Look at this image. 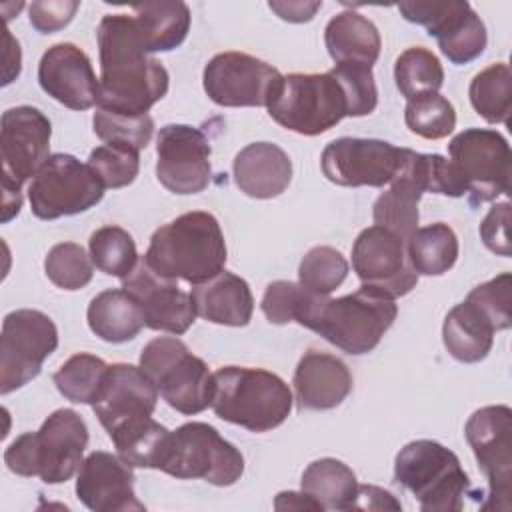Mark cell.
<instances>
[{
	"label": "cell",
	"mask_w": 512,
	"mask_h": 512,
	"mask_svg": "<svg viewBox=\"0 0 512 512\" xmlns=\"http://www.w3.org/2000/svg\"><path fill=\"white\" fill-rule=\"evenodd\" d=\"M100 52L98 108L142 116L166 96L168 70L140 44L130 14H106L96 30Z\"/></svg>",
	"instance_id": "obj_1"
},
{
	"label": "cell",
	"mask_w": 512,
	"mask_h": 512,
	"mask_svg": "<svg viewBox=\"0 0 512 512\" xmlns=\"http://www.w3.org/2000/svg\"><path fill=\"white\" fill-rule=\"evenodd\" d=\"M398 314L396 300L360 286L356 292L328 298L310 292L296 322L322 336L346 354L360 356L372 352Z\"/></svg>",
	"instance_id": "obj_2"
},
{
	"label": "cell",
	"mask_w": 512,
	"mask_h": 512,
	"mask_svg": "<svg viewBox=\"0 0 512 512\" xmlns=\"http://www.w3.org/2000/svg\"><path fill=\"white\" fill-rule=\"evenodd\" d=\"M226 254L218 220L210 212L192 210L152 234L144 260L160 276L200 284L224 270Z\"/></svg>",
	"instance_id": "obj_3"
},
{
	"label": "cell",
	"mask_w": 512,
	"mask_h": 512,
	"mask_svg": "<svg viewBox=\"0 0 512 512\" xmlns=\"http://www.w3.org/2000/svg\"><path fill=\"white\" fill-rule=\"evenodd\" d=\"M88 426L72 408L54 410L36 432L20 434L4 452V462L18 476H40L46 484L70 480L84 462Z\"/></svg>",
	"instance_id": "obj_4"
},
{
	"label": "cell",
	"mask_w": 512,
	"mask_h": 512,
	"mask_svg": "<svg viewBox=\"0 0 512 512\" xmlns=\"http://www.w3.org/2000/svg\"><path fill=\"white\" fill-rule=\"evenodd\" d=\"M212 410L218 418L250 432L278 428L292 410V392L274 372L248 366H224L214 374Z\"/></svg>",
	"instance_id": "obj_5"
},
{
	"label": "cell",
	"mask_w": 512,
	"mask_h": 512,
	"mask_svg": "<svg viewBox=\"0 0 512 512\" xmlns=\"http://www.w3.org/2000/svg\"><path fill=\"white\" fill-rule=\"evenodd\" d=\"M394 480L412 492L424 512H460L474 496L458 456L436 440H412L394 460Z\"/></svg>",
	"instance_id": "obj_6"
},
{
	"label": "cell",
	"mask_w": 512,
	"mask_h": 512,
	"mask_svg": "<svg viewBox=\"0 0 512 512\" xmlns=\"http://www.w3.org/2000/svg\"><path fill=\"white\" fill-rule=\"evenodd\" d=\"M266 108L282 128L304 136H318L348 116L346 94L330 70L280 76Z\"/></svg>",
	"instance_id": "obj_7"
},
{
	"label": "cell",
	"mask_w": 512,
	"mask_h": 512,
	"mask_svg": "<svg viewBox=\"0 0 512 512\" xmlns=\"http://www.w3.org/2000/svg\"><path fill=\"white\" fill-rule=\"evenodd\" d=\"M50 136V120L34 106H16L2 114V222H10L20 212L22 184L50 158Z\"/></svg>",
	"instance_id": "obj_8"
},
{
	"label": "cell",
	"mask_w": 512,
	"mask_h": 512,
	"mask_svg": "<svg viewBox=\"0 0 512 512\" xmlns=\"http://www.w3.org/2000/svg\"><path fill=\"white\" fill-rule=\"evenodd\" d=\"M140 368L176 412L192 416L210 406L214 376L208 364L194 356L180 338L160 336L150 340L142 348Z\"/></svg>",
	"instance_id": "obj_9"
},
{
	"label": "cell",
	"mask_w": 512,
	"mask_h": 512,
	"mask_svg": "<svg viewBox=\"0 0 512 512\" xmlns=\"http://www.w3.org/2000/svg\"><path fill=\"white\" fill-rule=\"evenodd\" d=\"M162 472L182 480H206L232 486L244 474V456L206 422H186L168 436L160 462Z\"/></svg>",
	"instance_id": "obj_10"
},
{
	"label": "cell",
	"mask_w": 512,
	"mask_h": 512,
	"mask_svg": "<svg viewBox=\"0 0 512 512\" xmlns=\"http://www.w3.org/2000/svg\"><path fill=\"white\" fill-rule=\"evenodd\" d=\"M470 206L490 202L510 190V144L492 128H466L448 144Z\"/></svg>",
	"instance_id": "obj_11"
},
{
	"label": "cell",
	"mask_w": 512,
	"mask_h": 512,
	"mask_svg": "<svg viewBox=\"0 0 512 512\" xmlns=\"http://www.w3.org/2000/svg\"><path fill=\"white\" fill-rule=\"evenodd\" d=\"M104 184L72 154H50L28 186L30 210L40 220L74 216L96 206Z\"/></svg>",
	"instance_id": "obj_12"
},
{
	"label": "cell",
	"mask_w": 512,
	"mask_h": 512,
	"mask_svg": "<svg viewBox=\"0 0 512 512\" xmlns=\"http://www.w3.org/2000/svg\"><path fill=\"white\" fill-rule=\"evenodd\" d=\"M56 348L58 328L48 314L30 308L6 314L0 334V392L10 394L34 380Z\"/></svg>",
	"instance_id": "obj_13"
},
{
	"label": "cell",
	"mask_w": 512,
	"mask_h": 512,
	"mask_svg": "<svg viewBox=\"0 0 512 512\" xmlns=\"http://www.w3.org/2000/svg\"><path fill=\"white\" fill-rule=\"evenodd\" d=\"M478 468L488 480L482 510H510L512 506V410L504 404L476 410L464 428Z\"/></svg>",
	"instance_id": "obj_14"
},
{
	"label": "cell",
	"mask_w": 512,
	"mask_h": 512,
	"mask_svg": "<svg viewBox=\"0 0 512 512\" xmlns=\"http://www.w3.org/2000/svg\"><path fill=\"white\" fill-rule=\"evenodd\" d=\"M398 10L404 20L424 26L452 64L476 60L488 44L486 26L466 0L400 2Z\"/></svg>",
	"instance_id": "obj_15"
},
{
	"label": "cell",
	"mask_w": 512,
	"mask_h": 512,
	"mask_svg": "<svg viewBox=\"0 0 512 512\" xmlns=\"http://www.w3.org/2000/svg\"><path fill=\"white\" fill-rule=\"evenodd\" d=\"M406 148L378 138L342 136L326 144L320 156L322 174L338 186L380 188L390 184L404 162Z\"/></svg>",
	"instance_id": "obj_16"
},
{
	"label": "cell",
	"mask_w": 512,
	"mask_h": 512,
	"mask_svg": "<svg viewBox=\"0 0 512 512\" xmlns=\"http://www.w3.org/2000/svg\"><path fill=\"white\" fill-rule=\"evenodd\" d=\"M352 268L364 286L394 300L408 294L418 282L408 260L406 240L378 224L364 228L354 240Z\"/></svg>",
	"instance_id": "obj_17"
},
{
	"label": "cell",
	"mask_w": 512,
	"mask_h": 512,
	"mask_svg": "<svg viewBox=\"0 0 512 512\" xmlns=\"http://www.w3.org/2000/svg\"><path fill=\"white\" fill-rule=\"evenodd\" d=\"M210 142L188 124H166L156 138V178L172 194H198L212 178Z\"/></svg>",
	"instance_id": "obj_18"
},
{
	"label": "cell",
	"mask_w": 512,
	"mask_h": 512,
	"mask_svg": "<svg viewBox=\"0 0 512 512\" xmlns=\"http://www.w3.org/2000/svg\"><path fill=\"white\" fill-rule=\"evenodd\" d=\"M280 76L278 68L246 52H220L204 66L202 84L218 106H266Z\"/></svg>",
	"instance_id": "obj_19"
},
{
	"label": "cell",
	"mask_w": 512,
	"mask_h": 512,
	"mask_svg": "<svg viewBox=\"0 0 512 512\" xmlns=\"http://www.w3.org/2000/svg\"><path fill=\"white\" fill-rule=\"evenodd\" d=\"M122 288L138 300L144 324L152 330L180 336L198 316L192 296L180 290L176 280L154 272L144 256L138 258L134 270L122 278Z\"/></svg>",
	"instance_id": "obj_20"
},
{
	"label": "cell",
	"mask_w": 512,
	"mask_h": 512,
	"mask_svg": "<svg viewBox=\"0 0 512 512\" xmlns=\"http://www.w3.org/2000/svg\"><path fill=\"white\" fill-rule=\"evenodd\" d=\"M40 88L70 110H88L98 104L100 78L84 50L72 42L50 46L38 64Z\"/></svg>",
	"instance_id": "obj_21"
},
{
	"label": "cell",
	"mask_w": 512,
	"mask_h": 512,
	"mask_svg": "<svg viewBox=\"0 0 512 512\" xmlns=\"http://www.w3.org/2000/svg\"><path fill=\"white\" fill-rule=\"evenodd\" d=\"M76 496L94 512L146 510L134 492L132 466L104 450H96L84 458L76 478Z\"/></svg>",
	"instance_id": "obj_22"
},
{
	"label": "cell",
	"mask_w": 512,
	"mask_h": 512,
	"mask_svg": "<svg viewBox=\"0 0 512 512\" xmlns=\"http://www.w3.org/2000/svg\"><path fill=\"white\" fill-rule=\"evenodd\" d=\"M158 388L140 366L110 364L102 392L92 406L106 432L144 416H152Z\"/></svg>",
	"instance_id": "obj_23"
},
{
	"label": "cell",
	"mask_w": 512,
	"mask_h": 512,
	"mask_svg": "<svg viewBox=\"0 0 512 512\" xmlns=\"http://www.w3.org/2000/svg\"><path fill=\"white\" fill-rule=\"evenodd\" d=\"M294 390L300 410H330L350 394L352 374L340 358L308 350L294 370Z\"/></svg>",
	"instance_id": "obj_24"
},
{
	"label": "cell",
	"mask_w": 512,
	"mask_h": 512,
	"mask_svg": "<svg viewBox=\"0 0 512 512\" xmlns=\"http://www.w3.org/2000/svg\"><path fill=\"white\" fill-rule=\"evenodd\" d=\"M232 172L240 192L256 200H268L288 188L292 160L278 144L252 142L234 156Z\"/></svg>",
	"instance_id": "obj_25"
},
{
	"label": "cell",
	"mask_w": 512,
	"mask_h": 512,
	"mask_svg": "<svg viewBox=\"0 0 512 512\" xmlns=\"http://www.w3.org/2000/svg\"><path fill=\"white\" fill-rule=\"evenodd\" d=\"M196 314L222 326H246L254 312V298L248 282L228 270L218 272L206 282L192 284Z\"/></svg>",
	"instance_id": "obj_26"
},
{
	"label": "cell",
	"mask_w": 512,
	"mask_h": 512,
	"mask_svg": "<svg viewBox=\"0 0 512 512\" xmlns=\"http://www.w3.org/2000/svg\"><path fill=\"white\" fill-rule=\"evenodd\" d=\"M138 40L148 54L178 48L190 30V8L180 0L132 4Z\"/></svg>",
	"instance_id": "obj_27"
},
{
	"label": "cell",
	"mask_w": 512,
	"mask_h": 512,
	"mask_svg": "<svg viewBox=\"0 0 512 512\" xmlns=\"http://www.w3.org/2000/svg\"><path fill=\"white\" fill-rule=\"evenodd\" d=\"M324 44L336 64H360L370 68L382 48L380 32L374 22L354 10H344L330 18L324 28Z\"/></svg>",
	"instance_id": "obj_28"
},
{
	"label": "cell",
	"mask_w": 512,
	"mask_h": 512,
	"mask_svg": "<svg viewBox=\"0 0 512 512\" xmlns=\"http://www.w3.org/2000/svg\"><path fill=\"white\" fill-rule=\"evenodd\" d=\"M494 332L496 326L492 320L466 298L446 314L442 342L452 358L464 364H474L484 360L492 350Z\"/></svg>",
	"instance_id": "obj_29"
},
{
	"label": "cell",
	"mask_w": 512,
	"mask_h": 512,
	"mask_svg": "<svg viewBox=\"0 0 512 512\" xmlns=\"http://www.w3.org/2000/svg\"><path fill=\"white\" fill-rule=\"evenodd\" d=\"M88 326L104 342L120 344L138 336L146 326L138 300L124 288H110L88 304Z\"/></svg>",
	"instance_id": "obj_30"
},
{
	"label": "cell",
	"mask_w": 512,
	"mask_h": 512,
	"mask_svg": "<svg viewBox=\"0 0 512 512\" xmlns=\"http://www.w3.org/2000/svg\"><path fill=\"white\" fill-rule=\"evenodd\" d=\"M406 154L398 174L390 182V188L384 194H380L372 206L374 222L400 234L404 240H408L410 234L418 228V202L424 194L406 168Z\"/></svg>",
	"instance_id": "obj_31"
},
{
	"label": "cell",
	"mask_w": 512,
	"mask_h": 512,
	"mask_svg": "<svg viewBox=\"0 0 512 512\" xmlns=\"http://www.w3.org/2000/svg\"><path fill=\"white\" fill-rule=\"evenodd\" d=\"M302 492L314 498L322 510H352L358 480L350 466L336 458H320L308 464L300 480Z\"/></svg>",
	"instance_id": "obj_32"
},
{
	"label": "cell",
	"mask_w": 512,
	"mask_h": 512,
	"mask_svg": "<svg viewBox=\"0 0 512 512\" xmlns=\"http://www.w3.org/2000/svg\"><path fill=\"white\" fill-rule=\"evenodd\" d=\"M118 456L132 468H160L170 430L152 416L130 420L108 432Z\"/></svg>",
	"instance_id": "obj_33"
},
{
	"label": "cell",
	"mask_w": 512,
	"mask_h": 512,
	"mask_svg": "<svg viewBox=\"0 0 512 512\" xmlns=\"http://www.w3.org/2000/svg\"><path fill=\"white\" fill-rule=\"evenodd\" d=\"M406 252L416 274L440 276L458 260V238L448 224L434 222L410 234Z\"/></svg>",
	"instance_id": "obj_34"
},
{
	"label": "cell",
	"mask_w": 512,
	"mask_h": 512,
	"mask_svg": "<svg viewBox=\"0 0 512 512\" xmlns=\"http://www.w3.org/2000/svg\"><path fill=\"white\" fill-rule=\"evenodd\" d=\"M472 108L490 124H506L512 110V74L506 62L480 70L468 88Z\"/></svg>",
	"instance_id": "obj_35"
},
{
	"label": "cell",
	"mask_w": 512,
	"mask_h": 512,
	"mask_svg": "<svg viewBox=\"0 0 512 512\" xmlns=\"http://www.w3.org/2000/svg\"><path fill=\"white\" fill-rule=\"evenodd\" d=\"M108 368L110 364H106L102 358L80 352L70 356L52 376V380L66 400L94 406L102 392Z\"/></svg>",
	"instance_id": "obj_36"
},
{
	"label": "cell",
	"mask_w": 512,
	"mask_h": 512,
	"mask_svg": "<svg viewBox=\"0 0 512 512\" xmlns=\"http://www.w3.org/2000/svg\"><path fill=\"white\" fill-rule=\"evenodd\" d=\"M394 80L400 94L412 100L422 94L438 92L444 84V68L432 50L412 46L396 58Z\"/></svg>",
	"instance_id": "obj_37"
},
{
	"label": "cell",
	"mask_w": 512,
	"mask_h": 512,
	"mask_svg": "<svg viewBox=\"0 0 512 512\" xmlns=\"http://www.w3.org/2000/svg\"><path fill=\"white\" fill-rule=\"evenodd\" d=\"M88 250L100 272L120 280L126 278L138 262L136 242L128 230L120 226H102L94 230L88 240Z\"/></svg>",
	"instance_id": "obj_38"
},
{
	"label": "cell",
	"mask_w": 512,
	"mask_h": 512,
	"mask_svg": "<svg viewBox=\"0 0 512 512\" xmlns=\"http://www.w3.org/2000/svg\"><path fill=\"white\" fill-rule=\"evenodd\" d=\"M404 122L412 134L426 140H440L456 128V110L446 96L430 92L408 100Z\"/></svg>",
	"instance_id": "obj_39"
},
{
	"label": "cell",
	"mask_w": 512,
	"mask_h": 512,
	"mask_svg": "<svg viewBox=\"0 0 512 512\" xmlns=\"http://www.w3.org/2000/svg\"><path fill=\"white\" fill-rule=\"evenodd\" d=\"M346 276L348 262L342 252L332 246L310 248L298 268V284L316 296H328L346 280Z\"/></svg>",
	"instance_id": "obj_40"
},
{
	"label": "cell",
	"mask_w": 512,
	"mask_h": 512,
	"mask_svg": "<svg viewBox=\"0 0 512 512\" xmlns=\"http://www.w3.org/2000/svg\"><path fill=\"white\" fill-rule=\"evenodd\" d=\"M48 280L62 290L84 288L94 274V262L76 242H60L52 246L44 260Z\"/></svg>",
	"instance_id": "obj_41"
},
{
	"label": "cell",
	"mask_w": 512,
	"mask_h": 512,
	"mask_svg": "<svg viewBox=\"0 0 512 512\" xmlns=\"http://www.w3.org/2000/svg\"><path fill=\"white\" fill-rule=\"evenodd\" d=\"M94 134L104 144H122L136 150H144L154 132V120L150 114L126 116L98 108L92 118Z\"/></svg>",
	"instance_id": "obj_42"
},
{
	"label": "cell",
	"mask_w": 512,
	"mask_h": 512,
	"mask_svg": "<svg viewBox=\"0 0 512 512\" xmlns=\"http://www.w3.org/2000/svg\"><path fill=\"white\" fill-rule=\"evenodd\" d=\"M86 164L104 188H124L138 176L140 150L122 144H102L90 152Z\"/></svg>",
	"instance_id": "obj_43"
},
{
	"label": "cell",
	"mask_w": 512,
	"mask_h": 512,
	"mask_svg": "<svg viewBox=\"0 0 512 512\" xmlns=\"http://www.w3.org/2000/svg\"><path fill=\"white\" fill-rule=\"evenodd\" d=\"M330 72L336 76L346 94L348 116L358 118L374 112L378 104V90L370 66L336 64Z\"/></svg>",
	"instance_id": "obj_44"
},
{
	"label": "cell",
	"mask_w": 512,
	"mask_h": 512,
	"mask_svg": "<svg viewBox=\"0 0 512 512\" xmlns=\"http://www.w3.org/2000/svg\"><path fill=\"white\" fill-rule=\"evenodd\" d=\"M512 276L502 272L496 278L476 286L466 296L472 300L496 326V330H508L512 326Z\"/></svg>",
	"instance_id": "obj_45"
},
{
	"label": "cell",
	"mask_w": 512,
	"mask_h": 512,
	"mask_svg": "<svg viewBox=\"0 0 512 512\" xmlns=\"http://www.w3.org/2000/svg\"><path fill=\"white\" fill-rule=\"evenodd\" d=\"M308 296L310 292L300 284L290 280H276L266 286L260 308L272 324H288L296 322Z\"/></svg>",
	"instance_id": "obj_46"
},
{
	"label": "cell",
	"mask_w": 512,
	"mask_h": 512,
	"mask_svg": "<svg viewBox=\"0 0 512 512\" xmlns=\"http://www.w3.org/2000/svg\"><path fill=\"white\" fill-rule=\"evenodd\" d=\"M80 8L78 2L60 0V2H32L28 8V18L32 28H36L40 34H52L56 30H62L70 24L76 10Z\"/></svg>",
	"instance_id": "obj_47"
},
{
	"label": "cell",
	"mask_w": 512,
	"mask_h": 512,
	"mask_svg": "<svg viewBox=\"0 0 512 512\" xmlns=\"http://www.w3.org/2000/svg\"><path fill=\"white\" fill-rule=\"evenodd\" d=\"M508 224H510V204L500 202L488 210L480 224V238L484 246L500 256H510V240H508Z\"/></svg>",
	"instance_id": "obj_48"
},
{
	"label": "cell",
	"mask_w": 512,
	"mask_h": 512,
	"mask_svg": "<svg viewBox=\"0 0 512 512\" xmlns=\"http://www.w3.org/2000/svg\"><path fill=\"white\" fill-rule=\"evenodd\" d=\"M402 504L384 488L358 484L356 500L352 510H400Z\"/></svg>",
	"instance_id": "obj_49"
},
{
	"label": "cell",
	"mask_w": 512,
	"mask_h": 512,
	"mask_svg": "<svg viewBox=\"0 0 512 512\" xmlns=\"http://www.w3.org/2000/svg\"><path fill=\"white\" fill-rule=\"evenodd\" d=\"M268 6L286 22H308L322 8V2H270Z\"/></svg>",
	"instance_id": "obj_50"
},
{
	"label": "cell",
	"mask_w": 512,
	"mask_h": 512,
	"mask_svg": "<svg viewBox=\"0 0 512 512\" xmlns=\"http://www.w3.org/2000/svg\"><path fill=\"white\" fill-rule=\"evenodd\" d=\"M276 510H322L306 492H280L274 500Z\"/></svg>",
	"instance_id": "obj_51"
}]
</instances>
